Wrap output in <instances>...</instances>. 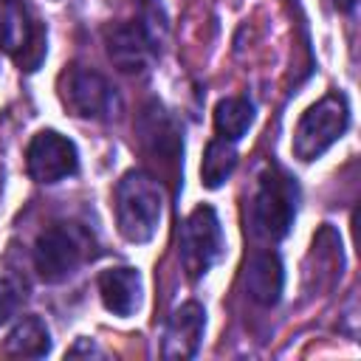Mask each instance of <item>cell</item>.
Instances as JSON below:
<instances>
[{
  "label": "cell",
  "mask_w": 361,
  "mask_h": 361,
  "mask_svg": "<svg viewBox=\"0 0 361 361\" xmlns=\"http://www.w3.org/2000/svg\"><path fill=\"white\" fill-rule=\"evenodd\" d=\"M347 127H350V104L341 93H330L302 113L293 130L290 149L299 161H316L347 133Z\"/></svg>",
  "instance_id": "277c9868"
},
{
  "label": "cell",
  "mask_w": 361,
  "mask_h": 361,
  "mask_svg": "<svg viewBox=\"0 0 361 361\" xmlns=\"http://www.w3.org/2000/svg\"><path fill=\"white\" fill-rule=\"evenodd\" d=\"M141 293H144V282L135 268L121 265L99 274V296L113 316H121V319L133 316L141 307Z\"/></svg>",
  "instance_id": "8fae6325"
},
{
  "label": "cell",
  "mask_w": 361,
  "mask_h": 361,
  "mask_svg": "<svg viewBox=\"0 0 361 361\" xmlns=\"http://www.w3.org/2000/svg\"><path fill=\"white\" fill-rule=\"evenodd\" d=\"M296 200H299L296 180L285 169L268 166L259 175V186H257V195H254L251 212H248L254 237L265 240V243L282 240L293 226Z\"/></svg>",
  "instance_id": "7a4b0ae2"
},
{
  "label": "cell",
  "mask_w": 361,
  "mask_h": 361,
  "mask_svg": "<svg viewBox=\"0 0 361 361\" xmlns=\"http://www.w3.org/2000/svg\"><path fill=\"white\" fill-rule=\"evenodd\" d=\"M59 99L73 116L93 121H107L121 107L116 87L99 71L85 65H71L59 76Z\"/></svg>",
  "instance_id": "8992f818"
},
{
  "label": "cell",
  "mask_w": 361,
  "mask_h": 361,
  "mask_svg": "<svg viewBox=\"0 0 361 361\" xmlns=\"http://www.w3.org/2000/svg\"><path fill=\"white\" fill-rule=\"evenodd\" d=\"M113 212L116 226L127 243H149L164 217L161 183L141 169L124 172L113 192Z\"/></svg>",
  "instance_id": "6da1fadb"
},
{
  "label": "cell",
  "mask_w": 361,
  "mask_h": 361,
  "mask_svg": "<svg viewBox=\"0 0 361 361\" xmlns=\"http://www.w3.org/2000/svg\"><path fill=\"white\" fill-rule=\"evenodd\" d=\"M178 251L180 265L189 279H200L212 271V265L223 254V228L220 217L212 206H197L189 212V217L180 226L178 234Z\"/></svg>",
  "instance_id": "52a82bcc"
},
{
  "label": "cell",
  "mask_w": 361,
  "mask_h": 361,
  "mask_svg": "<svg viewBox=\"0 0 361 361\" xmlns=\"http://www.w3.org/2000/svg\"><path fill=\"white\" fill-rule=\"evenodd\" d=\"M285 285V268L276 251H257L245 262V290L251 302L271 307L279 302Z\"/></svg>",
  "instance_id": "7c38bea8"
},
{
  "label": "cell",
  "mask_w": 361,
  "mask_h": 361,
  "mask_svg": "<svg viewBox=\"0 0 361 361\" xmlns=\"http://www.w3.org/2000/svg\"><path fill=\"white\" fill-rule=\"evenodd\" d=\"M104 45H107V56L113 59V65L124 73H141L155 59V42L147 25L138 20H124V23L110 25L104 31Z\"/></svg>",
  "instance_id": "9c48e42d"
},
{
  "label": "cell",
  "mask_w": 361,
  "mask_h": 361,
  "mask_svg": "<svg viewBox=\"0 0 361 361\" xmlns=\"http://www.w3.org/2000/svg\"><path fill=\"white\" fill-rule=\"evenodd\" d=\"M42 20L28 0H0V51L23 71H37L48 45Z\"/></svg>",
  "instance_id": "5b68a950"
},
{
  "label": "cell",
  "mask_w": 361,
  "mask_h": 361,
  "mask_svg": "<svg viewBox=\"0 0 361 361\" xmlns=\"http://www.w3.org/2000/svg\"><path fill=\"white\" fill-rule=\"evenodd\" d=\"M82 353H85V355H102V350H99L93 341L87 344V338H85V341H79L73 350H68V355H82Z\"/></svg>",
  "instance_id": "e0dca14e"
},
{
  "label": "cell",
  "mask_w": 361,
  "mask_h": 361,
  "mask_svg": "<svg viewBox=\"0 0 361 361\" xmlns=\"http://www.w3.org/2000/svg\"><path fill=\"white\" fill-rule=\"evenodd\" d=\"M17 310V290L11 282L0 279V324H6Z\"/></svg>",
  "instance_id": "2e32d148"
},
{
  "label": "cell",
  "mask_w": 361,
  "mask_h": 361,
  "mask_svg": "<svg viewBox=\"0 0 361 361\" xmlns=\"http://www.w3.org/2000/svg\"><path fill=\"white\" fill-rule=\"evenodd\" d=\"M141 3H149V0H141Z\"/></svg>",
  "instance_id": "ac0fdd59"
},
{
  "label": "cell",
  "mask_w": 361,
  "mask_h": 361,
  "mask_svg": "<svg viewBox=\"0 0 361 361\" xmlns=\"http://www.w3.org/2000/svg\"><path fill=\"white\" fill-rule=\"evenodd\" d=\"M93 259V237L79 223H54L34 243V268L42 282H62Z\"/></svg>",
  "instance_id": "3957f363"
},
{
  "label": "cell",
  "mask_w": 361,
  "mask_h": 361,
  "mask_svg": "<svg viewBox=\"0 0 361 361\" xmlns=\"http://www.w3.org/2000/svg\"><path fill=\"white\" fill-rule=\"evenodd\" d=\"M206 330V310L200 302H183L172 310L164 330V358H192L200 350Z\"/></svg>",
  "instance_id": "30bf717a"
},
{
  "label": "cell",
  "mask_w": 361,
  "mask_h": 361,
  "mask_svg": "<svg viewBox=\"0 0 361 361\" xmlns=\"http://www.w3.org/2000/svg\"><path fill=\"white\" fill-rule=\"evenodd\" d=\"M25 169L31 180L37 183H59L79 169V152L76 144L56 133V130H39L25 149Z\"/></svg>",
  "instance_id": "ba28073f"
},
{
  "label": "cell",
  "mask_w": 361,
  "mask_h": 361,
  "mask_svg": "<svg viewBox=\"0 0 361 361\" xmlns=\"http://www.w3.org/2000/svg\"><path fill=\"white\" fill-rule=\"evenodd\" d=\"M254 124V104L243 96L220 99L214 107V130L226 141H240Z\"/></svg>",
  "instance_id": "5bb4252c"
},
{
  "label": "cell",
  "mask_w": 361,
  "mask_h": 361,
  "mask_svg": "<svg viewBox=\"0 0 361 361\" xmlns=\"http://www.w3.org/2000/svg\"><path fill=\"white\" fill-rule=\"evenodd\" d=\"M6 355L11 358H42L48 355L51 350V333L45 327L42 319L37 316H23L11 333L6 336V344H3Z\"/></svg>",
  "instance_id": "4fadbf2b"
},
{
  "label": "cell",
  "mask_w": 361,
  "mask_h": 361,
  "mask_svg": "<svg viewBox=\"0 0 361 361\" xmlns=\"http://www.w3.org/2000/svg\"><path fill=\"white\" fill-rule=\"evenodd\" d=\"M237 166V149H234V141H226V138H214L206 144V152H203V161H200V180L206 189H217L226 183V178L234 172Z\"/></svg>",
  "instance_id": "9a60e30c"
}]
</instances>
